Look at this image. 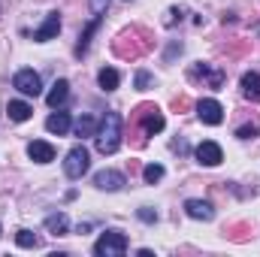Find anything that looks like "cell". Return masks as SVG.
<instances>
[{
	"label": "cell",
	"instance_id": "cell-1",
	"mask_svg": "<svg viewBox=\"0 0 260 257\" xmlns=\"http://www.w3.org/2000/svg\"><path fill=\"white\" fill-rule=\"evenodd\" d=\"M94 142H97L100 154H115L118 151V145H121V115L118 112H106V118L97 127Z\"/></svg>",
	"mask_w": 260,
	"mask_h": 257
},
{
	"label": "cell",
	"instance_id": "cell-2",
	"mask_svg": "<svg viewBox=\"0 0 260 257\" xmlns=\"http://www.w3.org/2000/svg\"><path fill=\"white\" fill-rule=\"evenodd\" d=\"M127 251V236L121 230H109L94 242V254L97 257H121Z\"/></svg>",
	"mask_w": 260,
	"mask_h": 257
},
{
	"label": "cell",
	"instance_id": "cell-3",
	"mask_svg": "<svg viewBox=\"0 0 260 257\" xmlns=\"http://www.w3.org/2000/svg\"><path fill=\"white\" fill-rule=\"evenodd\" d=\"M88 167H91V154H88V148L85 145H73L70 151H67V160H64V173L67 179H82L85 173H88Z\"/></svg>",
	"mask_w": 260,
	"mask_h": 257
},
{
	"label": "cell",
	"instance_id": "cell-4",
	"mask_svg": "<svg viewBox=\"0 0 260 257\" xmlns=\"http://www.w3.org/2000/svg\"><path fill=\"white\" fill-rule=\"evenodd\" d=\"M12 88H18L24 97H40L43 79H40V73H34V70H18L15 79H12Z\"/></svg>",
	"mask_w": 260,
	"mask_h": 257
},
{
	"label": "cell",
	"instance_id": "cell-5",
	"mask_svg": "<svg viewBox=\"0 0 260 257\" xmlns=\"http://www.w3.org/2000/svg\"><path fill=\"white\" fill-rule=\"evenodd\" d=\"M197 115H200V121L203 124H221L224 121V106L218 103V100H212V97H206V100H200L197 103Z\"/></svg>",
	"mask_w": 260,
	"mask_h": 257
},
{
	"label": "cell",
	"instance_id": "cell-6",
	"mask_svg": "<svg viewBox=\"0 0 260 257\" xmlns=\"http://www.w3.org/2000/svg\"><path fill=\"white\" fill-rule=\"evenodd\" d=\"M194 154H197V160H200L203 167H218V164L224 160V151H221V145H218V142H212V139L200 142Z\"/></svg>",
	"mask_w": 260,
	"mask_h": 257
},
{
	"label": "cell",
	"instance_id": "cell-7",
	"mask_svg": "<svg viewBox=\"0 0 260 257\" xmlns=\"http://www.w3.org/2000/svg\"><path fill=\"white\" fill-rule=\"evenodd\" d=\"M139 121H142V130H145L148 136L160 133V130H164V124H167L157 106H142V109H139Z\"/></svg>",
	"mask_w": 260,
	"mask_h": 257
},
{
	"label": "cell",
	"instance_id": "cell-8",
	"mask_svg": "<svg viewBox=\"0 0 260 257\" xmlns=\"http://www.w3.org/2000/svg\"><path fill=\"white\" fill-rule=\"evenodd\" d=\"M27 157L37 160V164H52L55 160V145L46 142V139H34V142H27Z\"/></svg>",
	"mask_w": 260,
	"mask_h": 257
},
{
	"label": "cell",
	"instance_id": "cell-9",
	"mask_svg": "<svg viewBox=\"0 0 260 257\" xmlns=\"http://www.w3.org/2000/svg\"><path fill=\"white\" fill-rule=\"evenodd\" d=\"M94 185H97L100 191H121V188H124V176H121L118 170H100V173L94 176Z\"/></svg>",
	"mask_w": 260,
	"mask_h": 257
},
{
	"label": "cell",
	"instance_id": "cell-10",
	"mask_svg": "<svg viewBox=\"0 0 260 257\" xmlns=\"http://www.w3.org/2000/svg\"><path fill=\"white\" fill-rule=\"evenodd\" d=\"M58 30H61V15H58V12H49L46 21H43V27L34 30V40H37V43H49V40L58 37Z\"/></svg>",
	"mask_w": 260,
	"mask_h": 257
},
{
	"label": "cell",
	"instance_id": "cell-11",
	"mask_svg": "<svg viewBox=\"0 0 260 257\" xmlns=\"http://www.w3.org/2000/svg\"><path fill=\"white\" fill-rule=\"evenodd\" d=\"M185 212H188L194 221H212V218H215V209H212V203H206V200H188V203H185Z\"/></svg>",
	"mask_w": 260,
	"mask_h": 257
},
{
	"label": "cell",
	"instance_id": "cell-12",
	"mask_svg": "<svg viewBox=\"0 0 260 257\" xmlns=\"http://www.w3.org/2000/svg\"><path fill=\"white\" fill-rule=\"evenodd\" d=\"M67 97H70V82L67 79H58L55 85H52V91L46 94V103L52 106V109H58V106H64Z\"/></svg>",
	"mask_w": 260,
	"mask_h": 257
},
{
	"label": "cell",
	"instance_id": "cell-13",
	"mask_svg": "<svg viewBox=\"0 0 260 257\" xmlns=\"http://www.w3.org/2000/svg\"><path fill=\"white\" fill-rule=\"evenodd\" d=\"M70 124H73V121H70L67 112H52V115L46 118V130L55 133V136H67V133H70Z\"/></svg>",
	"mask_w": 260,
	"mask_h": 257
},
{
	"label": "cell",
	"instance_id": "cell-14",
	"mask_svg": "<svg viewBox=\"0 0 260 257\" xmlns=\"http://www.w3.org/2000/svg\"><path fill=\"white\" fill-rule=\"evenodd\" d=\"M242 94L251 100V103H260V73H245L242 76Z\"/></svg>",
	"mask_w": 260,
	"mask_h": 257
},
{
	"label": "cell",
	"instance_id": "cell-15",
	"mask_svg": "<svg viewBox=\"0 0 260 257\" xmlns=\"http://www.w3.org/2000/svg\"><path fill=\"white\" fill-rule=\"evenodd\" d=\"M6 115H9V121H27V118L34 115V109H30V103H24V100H9V103H6Z\"/></svg>",
	"mask_w": 260,
	"mask_h": 257
},
{
	"label": "cell",
	"instance_id": "cell-16",
	"mask_svg": "<svg viewBox=\"0 0 260 257\" xmlns=\"http://www.w3.org/2000/svg\"><path fill=\"white\" fill-rule=\"evenodd\" d=\"M97 82H100V88H103V91H115V88H118V82H121V76H118V70L103 67V70L97 73Z\"/></svg>",
	"mask_w": 260,
	"mask_h": 257
},
{
	"label": "cell",
	"instance_id": "cell-17",
	"mask_svg": "<svg viewBox=\"0 0 260 257\" xmlns=\"http://www.w3.org/2000/svg\"><path fill=\"white\" fill-rule=\"evenodd\" d=\"M46 230H49V233H55V236H64L67 230H70V221H67L64 212L49 215V218H46Z\"/></svg>",
	"mask_w": 260,
	"mask_h": 257
},
{
	"label": "cell",
	"instance_id": "cell-18",
	"mask_svg": "<svg viewBox=\"0 0 260 257\" xmlns=\"http://www.w3.org/2000/svg\"><path fill=\"white\" fill-rule=\"evenodd\" d=\"M97 127H100V121L94 118V115H82L79 121H76V136H97Z\"/></svg>",
	"mask_w": 260,
	"mask_h": 257
},
{
	"label": "cell",
	"instance_id": "cell-19",
	"mask_svg": "<svg viewBox=\"0 0 260 257\" xmlns=\"http://www.w3.org/2000/svg\"><path fill=\"white\" fill-rule=\"evenodd\" d=\"M97 27H100V15H94V18H91V24L85 27V34L79 37V46H76V55H85V52H88V43H91V37H94V30H97Z\"/></svg>",
	"mask_w": 260,
	"mask_h": 257
},
{
	"label": "cell",
	"instance_id": "cell-20",
	"mask_svg": "<svg viewBox=\"0 0 260 257\" xmlns=\"http://www.w3.org/2000/svg\"><path fill=\"white\" fill-rule=\"evenodd\" d=\"M142 179H145L148 185H154V182H160V179H164V167H160V164H148V167L142 170Z\"/></svg>",
	"mask_w": 260,
	"mask_h": 257
},
{
	"label": "cell",
	"instance_id": "cell-21",
	"mask_svg": "<svg viewBox=\"0 0 260 257\" xmlns=\"http://www.w3.org/2000/svg\"><path fill=\"white\" fill-rule=\"evenodd\" d=\"M37 242H40V239H37L30 230H18V233H15V245H18V248H37Z\"/></svg>",
	"mask_w": 260,
	"mask_h": 257
},
{
	"label": "cell",
	"instance_id": "cell-22",
	"mask_svg": "<svg viewBox=\"0 0 260 257\" xmlns=\"http://www.w3.org/2000/svg\"><path fill=\"white\" fill-rule=\"evenodd\" d=\"M236 136H239V139H254V136H257V121H251V124L239 127V130H236Z\"/></svg>",
	"mask_w": 260,
	"mask_h": 257
},
{
	"label": "cell",
	"instance_id": "cell-23",
	"mask_svg": "<svg viewBox=\"0 0 260 257\" xmlns=\"http://www.w3.org/2000/svg\"><path fill=\"white\" fill-rule=\"evenodd\" d=\"M148 85H151V76H148L145 70H139V73H136V88H139V91H148Z\"/></svg>",
	"mask_w": 260,
	"mask_h": 257
},
{
	"label": "cell",
	"instance_id": "cell-24",
	"mask_svg": "<svg viewBox=\"0 0 260 257\" xmlns=\"http://www.w3.org/2000/svg\"><path fill=\"white\" fill-rule=\"evenodd\" d=\"M136 215H139V218H142L145 224H154V221H157V212H154V209H148V206H142V209H139Z\"/></svg>",
	"mask_w": 260,
	"mask_h": 257
},
{
	"label": "cell",
	"instance_id": "cell-25",
	"mask_svg": "<svg viewBox=\"0 0 260 257\" xmlns=\"http://www.w3.org/2000/svg\"><path fill=\"white\" fill-rule=\"evenodd\" d=\"M106 9H109V0H91V12L94 15H103Z\"/></svg>",
	"mask_w": 260,
	"mask_h": 257
},
{
	"label": "cell",
	"instance_id": "cell-26",
	"mask_svg": "<svg viewBox=\"0 0 260 257\" xmlns=\"http://www.w3.org/2000/svg\"><path fill=\"white\" fill-rule=\"evenodd\" d=\"M254 34H260V24H254Z\"/></svg>",
	"mask_w": 260,
	"mask_h": 257
}]
</instances>
